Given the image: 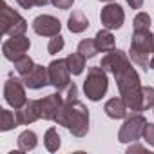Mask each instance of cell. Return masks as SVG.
<instances>
[{
	"label": "cell",
	"mask_w": 154,
	"mask_h": 154,
	"mask_svg": "<svg viewBox=\"0 0 154 154\" xmlns=\"http://www.w3.org/2000/svg\"><path fill=\"white\" fill-rule=\"evenodd\" d=\"M127 4H129L132 9H141V6H143V0H127Z\"/></svg>",
	"instance_id": "cell-33"
},
{
	"label": "cell",
	"mask_w": 154,
	"mask_h": 154,
	"mask_svg": "<svg viewBox=\"0 0 154 154\" xmlns=\"http://www.w3.org/2000/svg\"><path fill=\"white\" fill-rule=\"evenodd\" d=\"M26 84H24V80H20V78H15L13 74H9V78L6 80V85H4V98H6V102L15 109V111H18L20 107H24L26 105V102H27V98H26Z\"/></svg>",
	"instance_id": "cell-8"
},
{
	"label": "cell",
	"mask_w": 154,
	"mask_h": 154,
	"mask_svg": "<svg viewBox=\"0 0 154 154\" xmlns=\"http://www.w3.org/2000/svg\"><path fill=\"white\" fill-rule=\"evenodd\" d=\"M29 47H31V42L24 35H20V36H9L4 42V45H2V53H4V56L8 60L15 62L17 58L24 56L29 51Z\"/></svg>",
	"instance_id": "cell-10"
},
{
	"label": "cell",
	"mask_w": 154,
	"mask_h": 154,
	"mask_svg": "<svg viewBox=\"0 0 154 154\" xmlns=\"http://www.w3.org/2000/svg\"><path fill=\"white\" fill-rule=\"evenodd\" d=\"M94 42L98 45V49L102 53H109L112 49H116V42H114V35L111 33V29H100L94 36Z\"/></svg>",
	"instance_id": "cell-17"
},
{
	"label": "cell",
	"mask_w": 154,
	"mask_h": 154,
	"mask_svg": "<svg viewBox=\"0 0 154 154\" xmlns=\"http://www.w3.org/2000/svg\"><path fill=\"white\" fill-rule=\"evenodd\" d=\"M67 27L71 33H84L89 27V20L82 11H72L67 20Z\"/></svg>",
	"instance_id": "cell-18"
},
{
	"label": "cell",
	"mask_w": 154,
	"mask_h": 154,
	"mask_svg": "<svg viewBox=\"0 0 154 154\" xmlns=\"http://www.w3.org/2000/svg\"><path fill=\"white\" fill-rule=\"evenodd\" d=\"M60 29H62V24L58 18L51 17V15H38L35 20H33V31L40 36H54V35H60Z\"/></svg>",
	"instance_id": "cell-11"
},
{
	"label": "cell",
	"mask_w": 154,
	"mask_h": 154,
	"mask_svg": "<svg viewBox=\"0 0 154 154\" xmlns=\"http://www.w3.org/2000/svg\"><path fill=\"white\" fill-rule=\"evenodd\" d=\"M100 22H102V26L105 27V29H120L122 26H123V22H125V13H123V8L122 6H118V4H112V2H109L103 9H102V13H100Z\"/></svg>",
	"instance_id": "cell-9"
},
{
	"label": "cell",
	"mask_w": 154,
	"mask_h": 154,
	"mask_svg": "<svg viewBox=\"0 0 154 154\" xmlns=\"http://www.w3.org/2000/svg\"><path fill=\"white\" fill-rule=\"evenodd\" d=\"M60 136H58V131L54 129V127H51V129H47V132H45V136H44V145H45V149L49 150V152H56L58 149H60Z\"/></svg>",
	"instance_id": "cell-22"
},
{
	"label": "cell",
	"mask_w": 154,
	"mask_h": 154,
	"mask_svg": "<svg viewBox=\"0 0 154 154\" xmlns=\"http://www.w3.org/2000/svg\"><path fill=\"white\" fill-rule=\"evenodd\" d=\"M51 4H53L54 8H58V9L67 11V9H71V8H72L74 0H51Z\"/></svg>",
	"instance_id": "cell-30"
},
{
	"label": "cell",
	"mask_w": 154,
	"mask_h": 154,
	"mask_svg": "<svg viewBox=\"0 0 154 154\" xmlns=\"http://www.w3.org/2000/svg\"><path fill=\"white\" fill-rule=\"evenodd\" d=\"M150 15L149 13H145V11H141V13H138L136 17H134V20H132V29L134 31H141V29H149L150 27Z\"/></svg>",
	"instance_id": "cell-25"
},
{
	"label": "cell",
	"mask_w": 154,
	"mask_h": 154,
	"mask_svg": "<svg viewBox=\"0 0 154 154\" xmlns=\"http://www.w3.org/2000/svg\"><path fill=\"white\" fill-rule=\"evenodd\" d=\"M13 63H15V71H17V72L20 74V76L27 74V72H29V71H31V69H33V67L36 65V63L33 62V58H31V56H27V54H24V56L17 58V60H15Z\"/></svg>",
	"instance_id": "cell-24"
},
{
	"label": "cell",
	"mask_w": 154,
	"mask_h": 154,
	"mask_svg": "<svg viewBox=\"0 0 154 154\" xmlns=\"http://www.w3.org/2000/svg\"><path fill=\"white\" fill-rule=\"evenodd\" d=\"M103 111L112 120H122V118H127V114H129V107H127V103L123 102L122 96L107 100L105 105H103Z\"/></svg>",
	"instance_id": "cell-16"
},
{
	"label": "cell",
	"mask_w": 154,
	"mask_h": 154,
	"mask_svg": "<svg viewBox=\"0 0 154 154\" xmlns=\"http://www.w3.org/2000/svg\"><path fill=\"white\" fill-rule=\"evenodd\" d=\"M154 107V87H143L141 89V111H147Z\"/></svg>",
	"instance_id": "cell-27"
},
{
	"label": "cell",
	"mask_w": 154,
	"mask_h": 154,
	"mask_svg": "<svg viewBox=\"0 0 154 154\" xmlns=\"http://www.w3.org/2000/svg\"><path fill=\"white\" fill-rule=\"evenodd\" d=\"M47 72H49V82L51 85L56 89V91H62L65 89L69 84H71V69H69V63H67V58H58V60H53L49 65H47Z\"/></svg>",
	"instance_id": "cell-7"
},
{
	"label": "cell",
	"mask_w": 154,
	"mask_h": 154,
	"mask_svg": "<svg viewBox=\"0 0 154 154\" xmlns=\"http://www.w3.org/2000/svg\"><path fill=\"white\" fill-rule=\"evenodd\" d=\"M100 2H112V0H100Z\"/></svg>",
	"instance_id": "cell-36"
},
{
	"label": "cell",
	"mask_w": 154,
	"mask_h": 154,
	"mask_svg": "<svg viewBox=\"0 0 154 154\" xmlns=\"http://www.w3.org/2000/svg\"><path fill=\"white\" fill-rule=\"evenodd\" d=\"M40 102H42V118H44V120H51V122H54L58 111H60L62 105L65 103V100H63V96H62L60 91H56V93H53V94H47V96H45L44 100H40Z\"/></svg>",
	"instance_id": "cell-14"
},
{
	"label": "cell",
	"mask_w": 154,
	"mask_h": 154,
	"mask_svg": "<svg viewBox=\"0 0 154 154\" xmlns=\"http://www.w3.org/2000/svg\"><path fill=\"white\" fill-rule=\"evenodd\" d=\"M51 2V0H35V4L38 6V8H44V6H47Z\"/></svg>",
	"instance_id": "cell-34"
},
{
	"label": "cell",
	"mask_w": 154,
	"mask_h": 154,
	"mask_svg": "<svg viewBox=\"0 0 154 154\" xmlns=\"http://www.w3.org/2000/svg\"><path fill=\"white\" fill-rule=\"evenodd\" d=\"M22 80H24L26 87H29V89H42L45 85H51L47 67H44V65H35L27 74L22 76Z\"/></svg>",
	"instance_id": "cell-13"
},
{
	"label": "cell",
	"mask_w": 154,
	"mask_h": 154,
	"mask_svg": "<svg viewBox=\"0 0 154 154\" xmlns=\"http://www.w3.org/2000/svg\"><path fill=\"white\" fill-rule=\"evenodd\" d=\"M112 76L116 78V85H118L120 96L127 103L129 111L140 112L141 111V89L143 87H141L140 74L136 72V69L131 65V62H127L125 65L116 69L112 72Z\"/></svg>",
	"instance_id": "cell-1"
},
{
	"label": "cell",
	"mask_w": 154,
	"mask_h": 154,
	"mask_svg": "<svg viewBox=\"0 0 154 154\" xmlns=\"http://www.w3.org/2000/svg\"><path fill=\"white\" fill-rule=\"evenodd\" d=\"M127 62H132L129 56H127V53H123L122 49H112V51H109V53H105V56L102 58V69H105L107 72H114L116 69H120L122 65H125Z\"/></svg>",
	"instance_id": "cell-15"
},
{
	"label": "cell",
	"mask_w": 154,
	"mask_h": 154,
	"mask_svg": "<svg viewBox=\"0 0 154 154\" xmlns=\"http://www.w3.org/2000/svg\"><path fill=\"white\" fill-rule=\"evenodd\" d=\"M62 93V96H63V100L65 102H72V100H78V87H76L72 82L65 87V89H62L60 91Z\"/></svg>",
	"instance_id": "cell-28"
},
{
	"label": "cell",
	"mask_w": 154,
	"mask_h": 154,
	"mask_svg": "<svg viewBox=\"0 0 154 154\" xmlns=\"http://www.w3.org/2000/svg\"><path fill=\"white\" fill-rule=\"evenodd\" d=\"M2 6V13H0V22H2V33L6 36H20L27 31V22L22 18L20 13L11 9L6 2L0 4Z\"/></svg>",
	"instance_id": "cell-5"
},
{
	"label": "cell",
	"mask_w": 154,
	"mask_h": 154,
	"mask_svg": "<svg viewBox=\"0 0 154 154\" xmlns=\"http://www.w3.org/2000/svg\"><path fill=\"white\" fill-rule=\"evenodd\" d=\"M145 123H147V120L140 112L131 114L129 118H125L123 125L118 131V141L120 143H134V141H138L141 138V134H143Z\"/></svg>",
	"instance_id": "cell-6"
},
{
	"label": "cell",
	"mask_w": 154,
	"mask_h": 154,
	"mask_svg": "<svg viewBox=\"0 0 154 154\" xmlns=\"http://www.w3.org/2000/svg\"><path fill=\"white\" fill-rule=\"evenodd\" d=\"M18 127V118H17V111H9V109H2L0 112V131L6 132V131H11Z\"/></svg>",
	"instance_id": "cell-20"
},
{
	"label": "cell",
	"mask_w": 154,
	"mask_h": 154,
	"mask_svg": "<svg viewBox=\"0 0 154 154\" xmlns=\"http://www.w3.org/2000/svg\"><path fill=\"white\" fill-rule=\"evenodd\" d=\"M141 138H143L150 147H154V123H145V129H143Z\"/></svg>",
	"instance_id": "cell-29"
},
{
	"label": "cell",
	"mask_w": 154,
	"mask_h": 154,
	"mask_svg": "<svg viewBox=\"0 0 154 154\" xmlns=\"http://www.w3.org/2000/svg\"><path fill=\"white\" fill-rule=\"evenodd\" d=\"M63 45H65L63 36H62V35H54V36H51V38H49L47 53H49V54H58V53L63 49Z\"/></svg>",
	"instance_id": "cell-26"
},
{
	"label": "cell",
	"mask_w": 154,
	"mask_h": 154,
	"mask_svg": "<svg viewBox=\"0 0 154 154\" xmlns=\"http://www.w3.org/2000/svg\"><path fill=\"white\" fill-rule=\"evenodd\" d=\"M17 4H18L22 9H31V8L36 6V4H35V0H17Z\"/></svg>",
	"instance_id": "cell-31"
},
{
	"label": "cell",
	"mask_w": 154,
	"mask_h": 154,
	"mask_svg": "<svg viewBox=\"0 0 154 154\" xmlns=\"http://www.w3.org/2000/svg\"><path fill=\"white\" fill-rule=\"evenodd\" d=\"M109 89V78H107V71L102 69V65L89 67L87 71V78L84 80V91L85 96L91 102H98L105 96Z\"/></svg>",
	"instance_id": "cell-4"
},
{
	"label": "cell",
	"mask_w": 154,
	"mask_h": 154,
	"mask_svg": "<svg viewBox=\"0 0 154 154\" xmlns=\"http://www.w3.org/2000/svg\"><path fill=\"white\" fill-rule=\"evenodd\" d=\"M38 145V138H36V134L33 132V131H24L20 136H18V150L20 152H29V150H33L35 147Z\"/></svg>",
	"instance_id": "cell-19"
},
{
	"label": "cell",
	"mask_w": 154,
	"mask_h": 154,
	"mask_svg": "<svg viewBox=\"0 0 154 154\" xmlns=\"http://www.w3.org/2000/svg\"><path fill=\"white\" fill-rule=\"evenodd\" d=\"M150 67L154 69V51H152V56H150Z\"/></svg>",
	"instance_id": "cell-35"
},
{
	"label": "cell",
	"mask_w": 154,
	"mask_h": 154,
	"mask_svg": "<svg viewBox=\"0 0 154 154\" xmlns=\"http://www.w3.org/2000/svg\"><path fill=\"white\" fill-rule=\"evenodd\" d=\"M127 152H129V154H132V152H147V149L136 143V145H131V147L127 149Z\"/></svg>",
	"instance_id": "cell-32"
},
{
	"label": "cell",
	"mask_w": 154,
	"mask_h": 154,
	"mask_svg": "<svg viewBox=\"0 0 154 154\" xmlns=\"http://www.w3.org/2000/svg\"><path fill=\"white\" fill-rule=\"evenodd\" d=\"M78 53H82L85 58H93L96 56V53H100L94 38H84L80 44H78Z\"/></svg>",
	"instance_id": "cell-23"
},
{
	"label": "cell",
	"mask_w": 154,
	"mask_h": 154,
	"mask_svg": "<svg viewBox=\"0 0 154 154\" xmlns=\"http://www.w3.org/2000/svg\"><path fill=\"white\" fill-rule=\"evenodd\" d=\"M154 51V35L149 29H141V31H134L132 33V40H131V51H129V58L141 69H149L150 67V56Z\"/></svg>",
	"instance_id": "cell-3"
},
{
	"label": "cell",
	"mask_w": 154,
	"mask_h": 154,
	"mask_svg": "<svg viewBox=\"0 0 154 154\" xmlns=\"http://www.w3.org/2000/svg\"><path fill=\"white\" fill-rule=\"evenodd\" d=\"M54 122L58 125L65 127L76 138H84L89 132V111L78 100L65 102L62 105V109L58 111Z\"/></svg>",
	"instance_id": "cell-2"
},
{
	"label": "cell",
	"mask_w": 154,
	"mask_h": 154,
	"mask_svg": "<svg viewBox=\"0 0 154 154\" xmlns=\"http://www.w3.org/2000/svg\"><path fill=\"white\" fill-rule=\"evenodd\" d=\"M18 125H29L42 118V102L40 100H27L24 107L17 111Z\"/></svg>",
	"instance_id": "cell-12"
},
{
	"label": "cell",
	"mask_w": 154,
	"mask_h": 154,
	"mask_svg": "<svg viewBox=\"0 0 154 154\" xmlns=\"http://www.w3.org/2000/svg\"><path fill=\"white\" fill-rule=\"evenodd\" d=\"M85 56L82 54V53H71L69 56H67V63H69V69H71V72L72 74H82L84 72V69H85Z\"/></svg>",
	"instance_id": "cell-21"
}]
</instances>
